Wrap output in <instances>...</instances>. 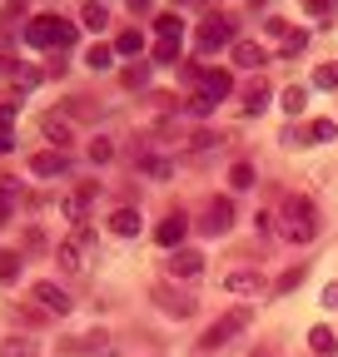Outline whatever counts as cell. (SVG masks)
<instances>
[{"instance_id": "obj_20", "label": "cell", "mask_w": 338, "mask_h": 357, "mask_svg": "<svg viewBox=\"0 0 338 357\" xmlns=\"http://www.w3.org/2000/svg\"><path fill=\"white\" fill-rule=\"evenodd\" d=\"M84 65H90V70H115V45H90V50H84Z\"/></svg>"}, {"instance_id": "obj_3", "label": "cell", "mask_w": 338, "mask_h": 357, "mask_svg": "<svg viewBox=\"0 0 338 357\" xmlns=\"http://www.w3.org/2000/svg\"><path fill=\"white\" fill-rule=\"evenodd\" d=\"M244 328H249V307H234V312H224V318L199 337V347H204V352H214V347H224V342H229L234 333H244Z\"/></svg>"}, {"instance_id": "obj_37", "label": "cell", "mask_w": 338, "mask_h": 357, "mask_svg": "<svg viewBox=\"0 0 338 357\" xmlns=\"http://www.w3.org/2000/svg\"><path fill=\"white\" fill-rule=\"evenodd\" d=\"M145 79H149V70H145V65H130V70H124V84H130V89H140Z\"/></svg>"}, {"instance_id": "obj_46", "label": "cell", "mask_w": 338, "mask_h": 357, "mask_svg": "<svg viewBox=\"0 0 338 357\" xmlns=\"http://www.w3.org/2000/svg\"><path fill=\"white\" fill-rule=\"evenodd\" d=\"M254 357H274V352H254Z\"/></svg>"}, {"instance_id": "obj_17", "label": "cell", "mask_w": 338, "mask_h": 357, "mask_svg": "<svg viewBox=\"0 0 338 357\" xmlns=\"http://www.w3.org/2000/svg\"><path fill=\"white\" fill-rule=\"evenodd\" d=\"M309 89H314V84H288L284 95H279L284 114H304V109H309Z\"/></svg>"}, {"instance_id": "obj_31", "label": "cell", "mask_w": 338, "mask_h": 357, "mask_svg": "<svg viewBox=\"0 0 338 357\" xmlns=\"http://www.w3.org/2000/svg\"><path fill=\"white\" fill-rule=\"evenodd\" d=\"M314 89H338V65H318L314 70Z\"/></svg>"}, {"instance_id": "obj_22", "label": "cell", "mask_w": 338, "mask_h": 357, "mask_svg": "<svg viewBox=\"0 0 338 357\" xmlns=\"http://www.w3.org/2000/svg\"><path fill=\"white\" fill-rule=\"evenodd\" d=\"M309 347L318 352V357H328V352H338V337H333V328H309Z\"/></svg>"}, {"instance_id": "obj_33", "label": "cell", "mask_w": 338, "mask_h": 357, "mask_svg": "<svg viewBox=\"0 0 338 357\" xmlns=\"http://www.w3.org/2000/svg\"><path fill=\"white\" fill-rule=\"evenodd\" d=\"M299 283H304V263H299V268H288V273H284V278L274 283V293H293Z\"/></svg>"}, {"instance_id": "obj_12", "label": "cell", "mask_w": 338, "mask_h": 357, "mask_svg": "<svg viewBox=\"0 0 338 357\" xmlns=\"http://www.w3.org/2000/svg\"><path fill=\"white\" fill-rule=\"evenodd\" d=\"M154 303L169 312V318H194V298H184L175 288H154Z\"/></svg>"}, {"instance_id": "obj_10", "label": "cell", "mask_w": 338, "mask_h": 357, "mask_svg": "<svg viewBox=\"0 0 338 357\" xmlns=\"http://www.w3.org/2000/svg\"><path fill=\"white\" fill-rule=\"evenodd\" d=\"M199 89H204L209 100H229V95H234V75H229V70H204V75H199Z\"/></svg>"}, {"instance_id": "obj_26", "label": "cell", "mask_w": 338, "mask_h": 357, "mask_svg": "<svg viewBox=\"0 0 338 357\" xmlns=\"http://www.w3.org/2000/svg\"><path fill=\"white\" fill-rule=\"evenodd\" d=\"M154 30H159V40H184V20L179 15H154Z\"/></svg>"}, {"instance_id": "obj_24", "label": "cell", "mask_w": 338, "mask_h": 357, "mask_svg": "<svg viewBox=\"0 0 338 357\" xmlns=\"http://www.w3.org/2000/svg\"><path fill=\"white\" fill-rule=\"evenodd\" d=\"M304 50H309V35H304V30H288V35L279 40V55H284V60H293V55H304Z\"/></svg>"}, {"instance_id": "obj_16", "label": "cell", "mask_w": 338, "mask_h": 357, "mask_svg": "<svg viewBox=\"0 0 338 357\" xmlns=\"http://www.w3.org/2000/svg\"><path fill=\"white\" fill-rule=\"evenodd\" d=\"M110 234L135 238V234H140V208H115V213H110Z\"/></svg>"}, {"instance_id": "obj_29", "label": "cell", "mask_w": 338, "mask_h": 357, "mask_svg": "<svg viewBox=\"0 0 338 357\" xmlns=\"http://www.w3.org/2000/svg\"><path fill=\"white\" fill-rule=\"evenodd\" d=\"M229 189H254V164L239 159V164L229 169Z\"/></svg>"}, {"instance_id": "obj_14", "label": "cell", "mask_w": 338, "mask_h": 357, "mask_svg": "<svg viewBox=\"0 0 338 357\" xmlns=\"http://www.w3.org/2000/svg\"><path fill=\"white\" fill-rule=\"evenodd\" d=\"M229 223H234V204L229 199H214L204 213V234H229Z\"/></svg>"}, {"instance_id": "obj_42", "label": "cell", "mask_w": 338, "mask_h": 357, "mask_svg": "<svg viewBox=\"0 0 338 357\" xmlns=\"http://www.w3.org/2000/svg\"><path fill=\"white\" fill-rule=\"evenodd\" d=\"M0 75H10V79H15V75H20V65H15L10 55H0Z\"/></svg>"}, {"instance_id": "obj_19", "label": "cell", "mask_w": 338, "mask_h": 357, "mask_svg": "<svg viewBox=\"0 0 338 357\" xmlns=\"http://www.w3.org/2000/svg\"><path fill=\"white\" fill-rule=\"evenodd\" d=\"M115 55H145V35L130 25V30H119L115 35Z\"/></svg>"}, {"instance_id": "obj_4", "label": "cell", "mask_w": 338, "mask_h": 357, "mask_svg": "<svg viewBox=\"0 0 338 357\" xmlns=\"http://www.w3.org/2000/svg\"><path fill=\"white\" fill-rule=\"evenodd\" d=\"M84 253H90V229H75V238H65L60 248H55V258H60V268L65 273H84Z\"/></svg>"}, {"instance_id": "obj_32", "label": "cell", "mask_w": 338, "mask_h": 357, "mask_svg": "<svg viewBox=\"0 0 338 357\" xmlns=\"http://www.w3.org/2000/svg\"><path fill=\"white\" fill-rule=\"evenodd\" d=\"M90 159H95V164H110V159H115V144L105 139V134H100V139H90Z\"/></svg>"}, {"instance_id": "obj_34", "label": "cell", "mask_w": 338, "mask_h": 357, "mask_svg": "<svg viewBox=\"0 0 338 357\" xmlns=\"http://www.w3.org/2000/svg\"><path fill=\"white\" fill-rule=\"evenodd\" d=\"M214 105H219V100H209L204 89H199V95L189 100V114H194V119H204V114H214Z\"/></svg>"}, {"instance_id": "obj_2", "label": "cell", "mask_w": 338, "mask_h": 357, "mask_svg": "<svg viewBox=\"0 0 338 357\" xmlns=\"http://www.w3.org/2000/svg\"><path fill=\"white\" fill-rule=\"evenodd\" d=\"M25 40L35 45V50H70V45H75V25L60 20V15H35L25 25Z\"/></svg>"}, {"instance_id": "obj_7", "label": "cell", "mask_w": 338, "mask_h": 357, "mask_svg": "<svg viewBox=\"0 0 338 357\" xmlns=\"http://www.w3.org/2000/svg\"><path fill=\"white\" fill-rule=\"evenodd\" d=\"M184 234H189V218L184 213H164L154 223V243L159 248H184Z\"/></svg>"}, {"instance_id": "obj_6", "label": "cell", "mask_w": 338, "mask_h": 357, "mask_svg": "<svg viewBox=\"0 0 338 357\" xmlns=\"http://www.w3.org/2000/svg\"><path fill=\"white\" fill-rule=\"evenodd\" d=\"M224 45H234V25H229L224 15H214V20H204V25H199V50H204V55L224 50Z\"/></svg>"}, {"instance_id": "obj_30", "label": "cell", "mask_w": 338, "mask_h": 357, "mask_svg": "<svg viewBox=\"0 0 338 357\" xmlns=\"http://www.w3.org/2000/svg\"><path fill=\"white\" fill-rule=\"evenodd\" d=\"M179 45H184V40H159V45H154V60H159V65H175V60H179Z\"/></svg>"}, {"instance_id": "obj_40", "label": "cell", "mask_w": 338, "mask_h": 357, "mask_svg": "<svg viewBox=\"0 0 338 357\" xmlns=\"http://www.w3.org/2000/svg\"><path fill=\"white\" fill-rule=\"evenodd\" d=\"M304 10H309V15H328V10H333V0H304Z\"/></svg>"}, {"instance_id": "obj_21", "label": "cell", "mask_w": 338, "mask_h": 357, "mask_svg": "<svg viewBox=\"0 0 338 357\" xmlns=\"http://www.w3.org/2000/svg\"><path fill=\"white\" fill-rule=\"evenodd\" d=\"M328 139H338V124L333 119H314L304 129V144H328Z\"/></svg>"}, {"instance_id": "obj_23", "label": "cell", "mask_w": 338, "mask_h": 357, "mask_svg": "<svg viewBox=\"0 0 338 357\" xmlns=\"http://www.w3.org/2000/svg\"><path fill=\"white\" fill-rule=\"evenodd\" d=\"M40 129H45L50 139H55V149H65V144H70V124H65L60 114H45V119H40Z\"/></svg>"}, {"instance_id": "obj_35", "label": "cell", "mask_w": 338, "mask_h": 357, "mask_svg": "<svg viewBox=\"0 0 338 357\" xmlns=\"http://www.w3.org/2000/svg\"><path fill=\"white\" fill-rule=\"evenodd\" d=\"M140 169H145V174H154V178H169V159H154V154H145V159H140Z\"/></svg>"}, {"instance_id": "obj_38", "label": "cell", "mask_w": 338, "mask_h": 357, "mask_svg": "<svg viewBox=\"0 0 338 357\" xmlns=\"http://www.w3.org/2000/svg\"><path fill=\"white\" fill-rule=\"evenodd\" d=\"M264 30H269V35H279V40H284V35H288V20H279V15H269V20H264Z\"/></svg>"}, {"instance_id": "obj_1", "label": "cell", "mask_w": 338, "mask_h": 357, "mask_svg": "<svg viewBox=\"0 0 338 357\" xmlns=\"http://www.w3.org/2000/svg\"><path fill=\"white\" fill-rule=\"evenodd\" d=\"M279 234H284L288 243H309V238L318 234V204H314L309 194H288V199L279 204Z\"/></svg>"}, {"instance_id": "obj_45", "label": "cell", "mask_w": 338, "mask_h": 357, "mask_svg": "<svg viewBox=\"0 0 338 357\" xmlns=\"http://www.w3.org/2000/svg\"><path fill=\"white\" fill-rule=\"evenodd\" d=\"M130 10H135V15H145V10H149V0H130Z\"/></svg>"}, {"instance_id": "obj_28", "label": "cell", "mask_w": 338, "mask_h": 357, "mask_svg": "<svg viewBox=\"0 0 338 357\" xmlns=\"http://www.w3.org/2000/svg\"><path fill=\"white\" fill-rule=\"evenodd\" d=\"M80 20L90 25V30H105V20H110V10L100 6V0H84V10H80Z\"/></svg>"}, {"instance_id": "obj_11", "label": "cell", "mask_w": 338, "mask_h": 357, "mask_svg": "<svg viewBox=\"0 0 338 357\" xmlns=\"http://www.w3.org/2000/svg\"><path fill=\"white\" fill-rule=\"evenodd\" d=\"M65 169H70L65 149H45V154L30 159V174H35V178H55V174H65Z\"/></svg>"}, {"instance_id": "obj_27", "label": "cell", "mask_w": 338, "mask_h": 357, "mask_svg": "<svg viewBox=\"0 0 338 357\" xmlns=\"http://www.w3.org/2000/svg\"><path fill=\"white\" fill-rule=\"evenodd\" d=\"M0 357H35V337H6L0 342Z\"/></svg>"}, {"instance_id": "obj_13", "label": "cell", "mask_w": 338, "mask_h": 357, "mask_svg": "<svg viewBox=\"0 0 338 357\" xmlns=\"http://www.w3.org/2000/svg\"><path fill=\"white\" fill-rule=\"evenodd\" d=\"M30 298L45 307V312H70V298H65V288H55V283H35Z\"/></svg>"}, {"instance_id": "obj_25", "label": "cell", "mask_w": 338, "mask_h": 357, "mask_svg": "<svg viewBox=\"0 0 338 357\" xmlns=\"http://www.w3.org/2000/svg\"><path fill=\"white\" fill-rule=\"evenodd\" d=\"M20 248H6V253H0V283H15L20 278Z\"/></svg>"}, {"instance_id": "obj_15", "label": "cell", "mask_w": 338, "mask_h": 357, "mask_svg": "<svg viewBox=\"0 0 338 357\" xmlns=\"http://www.w3.org/2000/svg\"><path fill=\"white\" fill-rule=\"evenodd\" d=\"M224 293H234V298H259V293H264V278H259V273H229V278H224Z\"/></svg>"}, {"instance_id": "obj_41", "label": "cell", "mask_w": 338, "mask_h": 357, "mask_svg": "<svg viewBox=\"0 0 338 357\" xmlns=\"http://www.w3.org/2000/svg\"><path fill=\"white\" fill-rule=\"evenodd\" d=\"M10 119H15V100H6V105H0V129H10Z\"/></svg>"}, {"instance_id": "obj_44", "label": "cell", "mask_w": 338, "mask_h": 357, "mask_svg": "<svg viewBox=\"0 0 338 357\" xmlns=\"http://www.w3.org/2000/svg\"><path fill=\"white\" fill-rule=\"evenodd\" d=\"M323 307H338V283H328V288H323Z\"/></svg>"}, {"instance_id": "obj_18", "label": "cell", "mask_w": 338, "mask_h": 357, "mask_svg": "<svg viewBox=\"0 0 338 357\" xmlns=\"http://www.w3.org/2000/svg\"><path fill=\"white\" fill-rule=\"evenodd\" d=\"M269 100H274V95H269V84H264V79H254V84L244 89V109H249V114H264Z\"/></svg>"}, {"instance_id": "obj_39", "label": "cell", "mask_w": 338, "mask_h": 357, "mask_svg": "<svg viewBox=\"0 0 338 357\" xmlns=\"http://www.w3.org/2000/svg\"><path fill=\"white\" fill-rule=\"evenodd\" d=\"M35 84H40L35 70H20V75H15V89H35Z\"/></svg>"}, {"instance_id": "obj_47", "label": "cell", "mask_w": 338, "mask_h": 357, "mask_svg": "<svg viewBox=\"0 0 338 357\" xmlns=\"http://www.w3.org/2000/svg\"><path fill=\"white\" fill-rule=\"evenodd\" d=\"M333 6H338V0H333Z\"/></svg>"}, {"instance_id": "obj_5", "label": "cell", "mask_w": 338, "mask_h": 357, "mask_svg": "<svg viewBox=\"0 0 338 357\" xmlns=\"http://www.w3.org/2000/svg\"><path fill=\"white\" fill-rule=\"evenodd\" d=\"M95 199H100V184H95V178H84V184H80L70 199H60V213H65V218L75 223V229H80V223H84V208H90Z\"/></svg>"}, {"instance_id": "obj_43", "label": "cell", "mask_w": 338, "mask_h": 357, "mask_svg": "<svg viewBox=\"0 0 338 357\" xmlns=\"http://www.w3.org/2000/svg\"><path fill=\"white\" fill-rule=\"evenodd\" d=\"M10 149H15V134H10V129H0V154H10Z\"/></svg>"}, {"instance_id": "obj_9", "label": "cell", "mask_w": 338, "mask_h": 357, "mask_svg": "<svg viewBox=\"0 0 338 357\" xmlns=\"http://www.w3.org/2000/svg\"><path fill=\"white\" fill-rule=\"evenodd\" d=\"M229 50H234V65H239V70H259V65L269 60V50H264L259 40H234Z\"/></svg>"}, {"instance_id": "obj_8", "label": "cell", "mask_w": 338, "mask_h": 357, "mask_svg": "<svg viewBox=\"0 0 338 357\" xmlns=\"http://www.w3.org/2000/svg\"><path fill=\"white\" fill-rule=\"evenodd\" d=\"M169 273L175 278H199L204 273V253L199 248H169Z\"/></svg>"}, {"instance_id": "obj_36", "label": "cell", "mask_w": 338, "mask_h": 357, "mask_svg": "<svg viewBox=\"0 0 338 357\" xmlns=\"http://www.w3.org/2000/svg\"><path fill=\"white\" fill-rule=\"evenodd\" d=\"M15 218V189L6 184V189H0V223H10Z\"/></svg>"}]
</instances>
